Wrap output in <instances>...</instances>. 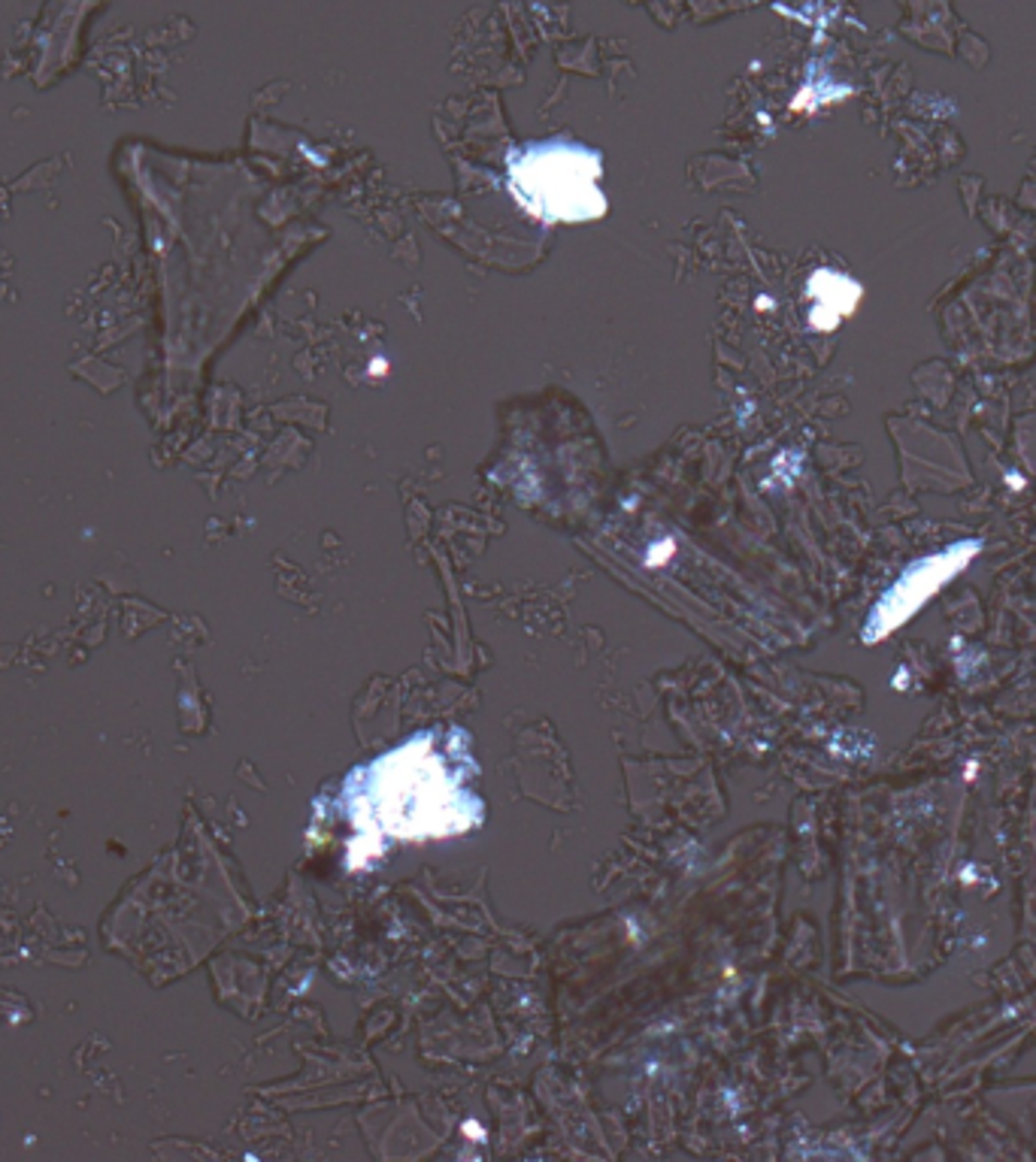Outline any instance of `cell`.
Masks as SVG:
<instances>
[{
  "label": "cell",
  "mask_w": 1036,
  "mask_h": 1162,
  "mask_svg": "<svg viewBox=\"0 0 1036 1162\" xmlns=\"http://www.w3.org/2000/svg\"><path fill=\"white\" fill-rule=\"evenodd\" d=\"M464 757L449 751V736L425 733L373 760L346 782V814L355 826L349 863L364 866L388 839L415 841L458 836L483 817L470 794Z\"/></svg>",
  "instance_id": "cell-1"
},
{
  "label": "cell",
  "mask_w": 1036,
  "mask_h": 1162,
  "mask_svg": "<svg viewBox=\"0 0 1036 1162\" xmlns=\"http://www.w3.org/2000/svg\"><path fill=\"white\" fill-rule=\"evenodd\" d=\"M600 158L579 142H537L510 158L512 197L540 222L583 225L603 218Z\"/></svg>",
  "instance_id": "cell-2"
},
{
  "label": "cell",
  "mask_w": 1036,
  "mask_h": 1162,
  "mask_svg": "<svg viewBox=\"0 0 1036 1162\" xmlns=\"http://www.w3.org/2000/svg\"><path fill=\"white\" fill-rule=\"evenodd\" d=\"M388 370H391V366H388L385 358H376V361L370 364V373H373V376H388Z\"/></svg>",
  "instance_id": "cell-6"
},
{
  "label": "cell",
  "mask_w": 1036,
  "mask_h": 1162,
  "mask_svg": "<svg viewBox=\"0 0 1036 1162\" xmlns=\"http://www.w3.org/2000/svg\"><path fill=\"white\" fill-rule=\"evenodd\" d=\"M673 551H676V542H673V539H667V542H658V546L649 548V554H646L649 561L646 563H649V566H658V563L667 561Z\"/></svg>",
  "instance_id": "cell-5"
},
{
  "label": "cell",
  "mask_w": 1036,
  "mask_h": 1162,
  "mask_svg": "<svg viewBox=\"0 0 1036 1162\" xmlns=\"http://www.w3.org/2000/svg\"><path fill=\"white\" fill-rule=\"evenodd\" d=\"M979 539H964V542H954L937 554H927L919 563H912L888 588V594L876 602L873 615L866 617L864 642H882L895 630H900L907 621H912V615L922 612L954 575L964 573L973 558L979 554Z\"/></svg>",
  "instance_id": "cell-3"
},
{
  "label": "cell",
  "mask_w": 1036,
  "mask_h": 1162,
  "mask_svg": "<svg viewBox=\"0 0 1036 1162\" xmlns=\"http://www.w3.org/2000/svg\"><path fill=\"white\" fill-rule=\"evenodd\" d=\"M810 297V324L815 330H822V334H831V330H837L846 318H852L864 291H861V285L849 279V276L822 266V270L812 273Z\"/></svg>",
  "instance_id": "cell-4"
},
{
  "label": "cell",
  "mask_w": 1036,
  "mask_h": 1162,
  "mask_svg": "<svg viewBox=\"0 0 1036 1162\" xmlns=\"http://www.w3.org/2000/svg\"><path fill=\"white\" fill-rule=\"evenodd\" d=\"M754 307H758V309H770V307H773V300H770V297H761V300H758V303H754Z\"/></svg>",
  "instance_id": "cell-7"
}]
</instances>
